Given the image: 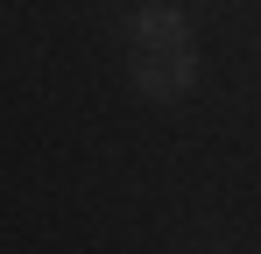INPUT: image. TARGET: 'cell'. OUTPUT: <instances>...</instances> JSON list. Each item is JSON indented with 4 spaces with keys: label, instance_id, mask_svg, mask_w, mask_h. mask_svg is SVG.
Here are the masks:
<instances>
[{
    "label": "cell",
    "instance_id": "obj_1",
    "mask_svg": "<svg viewBox=\"0 0 261 254\" xmlns=\"http://www.w3.org/2000/svg\"><path fill=\"white\" fill-rule=\"evenodd\" d=\"M198 78V49L191 42H134V85L141 99H184Z\"/></svg>",
    "mask_w": 261,
    "mask_h": 254
},
{
    "label": "cell",
    "instance_id": "obj_2",
    "mask_svg": "<svg viewBox=\"0 0 261 254\" xmlns=\"http://www.w3.org/2000/svg\"><path fill=\"white\" fill-rule=\"evenodd\" d=\"M127 36L134 42H191V21H184L176 7H163V0H148V7H134Z\"/></svg>",
    "mask_w": 261,
    "mask_h": 254
}]
</instances>
